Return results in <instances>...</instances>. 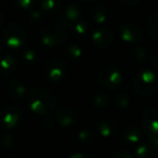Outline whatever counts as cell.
<instances>
[{"instance_id": "cell-2", "label": "cell", "mask_w": 158, "mask_h": 158, "mask_svg": "<svg viewBox=\"0 0 158 158\" xmlns=\"http://www.w3.org/2000/svg\"><path fill=\"white\" fill-rule=\"evenodd\" d=\"M69 158H87L86 156H84L82 154H78V153H76V154H73L72 156H70Z\"/></svg>"}, {"instance_id": "cell-1", "label": "cell", "mask_w": 158, "mask_h": 158, "mask_svg": "<svg viewBox=\"0 0 158 158\" xmlns=\"http://www.w3.org/2000/svg\"><path fill=\"white\" fill-rule=\"evenodd\" d=\"M114 158H133V157L127 151H120V152H117Z\"/></svg>"}]
</instances>
